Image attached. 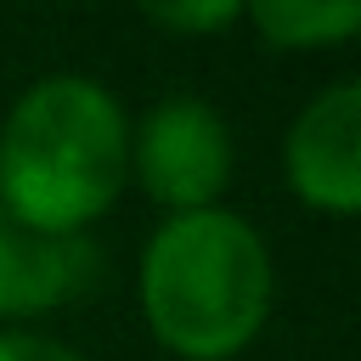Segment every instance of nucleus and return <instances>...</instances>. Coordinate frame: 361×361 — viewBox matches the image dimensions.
<instances>
[{"instance_id": "8", "label": "nucleus", "mask_w": 361, "mask_h": 361, "mask_svg": "<svg viewBox=\"0 0 361 361\" xmlns=\"http://www.w3.org/2000/svg\"><path fill=\"white\" fill-rule=\"evenodd\" d=\"M0 361H85V355L45 333H0Z\"/></svg>"}, {"instance_id": "5", "label": "nucleus", "mask_w": 361, "mask_h": 361, "mask_svg": "<svg viewBox=\"0 0 361 361\" xmlns=\"http://www.w3.org/2000/svg\"><path fill=\"white\" fill-rule=\"evenodd\" d=\"M96 243L85 231H34L0 214V316H28L96 282Z\"/></svg>"}, {"instance_id": "7", "label": "nucleus", "mask_w": 361, "mask_h": 361, "mask_svg": "<svg viewBox=\"0 0 361 361\" xmlns=\"http://www.w3.org/2000/svg\"><path fill=\"white\" fill-rule=\"evenodd\" d=\"M243 17V6L237 0H180V6H147V23H158V28H175V34H209V28H226V23H237Z\"/></svg>"}, {"instance_id": "1", "label": "nucleus", "mask_w": 361, "mask_h": 361, "mask_svg": "<svg viewBox=\"0 0 361 361\" xmlns=\"http://www.w3.org/2000/svg\"><path fill=\"white\" fill-rule=\"evenodd\" d=\"M130 124L107 85L51 73L28 85L0 130V203L17 226L79 231L124 186Z\"/></svg>"}, {"instance_id": "6", "label": "nucleus", "mask_w": 361, "mask_h": 361, "mask_svg": "<svg viewBox=\"0 0 361 361\" xmlns=\"http://www.w3.org/2000/svg\"><path fill=\"white\" fill-rule=\"evenodd\" d=\"M248 23L271 45L299 51V45H327V39H344L350 28H361V6L355 0H254Z\"/></svg>"}, {"instance_id": "3", "label": "nucleus", "mask_w": 361, "mask_h": 361, "mask_svg": "<svg viewBox=\"0 0 361 361\" xmlns=\"http://www.w3.org/2000/svg\"><path fill=\"white\" fill-rule=\"evenodd\" d=\"M135 175L175 214L214 209V197H220L226 175H231V130H226V118L197 96L158 102L135 130Z\"/></svg>"}, {"instance_id": "4", "label": "nucleus", "mask_w": 361, "mask_h": 361, "mask_svg": "<svg viewBox=\"0 0 361 361\" xmlns=\"http://www.w3.org/2000/svg\"><path fill=\"white\" fill-rule=\"evenodd\" d=\"M288 180L310 209L350 214L361 203V85L338 79L288 130Z\"/></svg>"}, {"instance_id": "2", "label": "nucleus", "mask_w": 361, "mask_h": 361, "mask_svg": "<svg viewBox=\"0 0 361 361\" xmlns=\"http://www.w3.org/2000/svg\"><path fill=\"white\" fill-rule=\"evenodd\" d=\"M141 310L180 361H226L271 316V254L231 209L169 214L141 254Z\"/></svg>"}]
</instances>
